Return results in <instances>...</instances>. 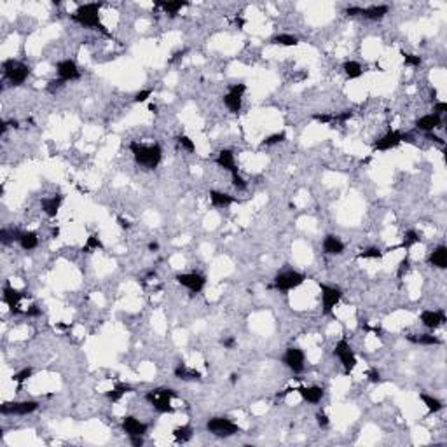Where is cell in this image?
Segmentation results:
<instances>
[{"mask_svg": "<svg viewBox=\"0 0 447 447\" xmlns=\"http://www.w3.org/2000/svg\"><path fill=\"white\" fill-rule=\"evenodd\" d=\"M129 151H131L136 164L143 166L145 169H156L163 159V149L159 143L145 145V143L131 142L129 143Z\"/></svg>", "mask_w": 447, "mask_h": 447, "instance_id": "1", "label": "cell"}, {"mask_svg": "<svg viewBox=\"0 0 447 447\" xmlns=\"http://www.w3.org/2000/svg\"><path fill=\"white\" fill-rule=\"evenodd\" d=\"M103 4L98 2H89V4H82L76 9V12L72 14V19L86 28H93V30H100L103 34H109L107 28L103 27V23L100 21V9Z\"/></svg>", "mask_w": 447, "mask_h": 447, "instance_id": "2", "label": "cell"}, {"mask_svg": "<svg viewBox=\"0 0 447 447\" xmlns=\"http://www.w3.org/2000/svg\"><path fill=\"white\" fill-rule=\"evenodd\" d=\"M177 393L169 388H156V390H151L145 395V400L154 407L158 412L166 414V412H175V409L171 407V399H175Z\"/></svg>", "mask_w": 447, "mask_h": 447, "instance_id": "3", "label": "cell"}, {"mask_svg": "<svg viewBox=\"0 0 447 447\" xmlns=\"http://www.w3.org/2000/svg\"><path fill=\"white\" fill-rule=\"evenodd\" d=\"M2 70H4V77L12 86H21L32 74V68L28 65L21 63L18 60H12V58L2 63Z\"/></svg>", "mask_w": 447, "mask_h": 447, "instance_id": "4", "label": "cell"}, {"mask_svg": "<svg viewBox=\"0 0 447 447\" xmlns=\"http://www.w3.org/2000/svg\"><path fill=\"white\" fill-rule=\"evenodd\" d=\"M412 140V136L409 135V133H402V131H397V129H391V131H388L386 135H383L379 140H376L374 142V145H372V149L374 151H391V149H395V147H399L402 142H410Z\"/></svg>", "mask_w": 447, "mask_h": 447, "instance_id": "5", "label": "cell"}, {"mask_svg": "<svg viewBox=\"0 0 447 447\" xmlns=\"http://www.w3.org/2000/svg\"><path fill=\"white\" fill-rule=\"evenodd\" d=\"M206 430L215 437H233L240 433V426L227 417H211L206 423Z\"/></svg>", "mask_w": 447, "mask_h": 447, "instance_id": "6", "label": "cell"}, {"mask_svg": "<svg viewBox=\"0 0 447 447\" xmlns=\"http://www.w3.org/2000/svg\"><path fill=\"white\" fill-rule=\"evenodd\" d=\"M306 282V276L299 271H283L280 275H276L275 278V288L280 290V292H288V290H293L297 286H301L302 283Z\"/></svg>", "mask_w": 447, "mask_h": 447, "instance_id": "7", "label": "cell"}, {"mask_svg": "<svg viewBox=\"0 0 447 447\" xmlns=\"http://www.w3.org/2000/svg\"><path fill=\"white\" fill-rule=\"evenodd\" d=\"M334 355L341 360L342 367H344L346 374H350L355 367H357V357H355L353 350H351L350 342L346 341V339H341V341L335 344L334 348Z\"/></svg>", "mask_w": 447, "mask_h": 447, "instance_id": "8", "label": "cell"}, {"mask_svg": "<svg viewBox=\"0 0 447 447\" xmlns=\"http://www.w3.org/2000/svg\"><path fill=\"white\" fill-rule=\"evenodd\" d=\"M39 409V402L35 400H25V402H5L0 407V412L7 416V414H18V416H27Z\"/></svg>", "mask_w": 447, "mask_h": 447, "instance_id": "9", "label": "cell"}, {"mask_svg": "<svg viewBox=\"0 0 447 447\" xmlns=\"http://www.w3.org/2000/svg\"><path fill=\"white\" fill-rule=\"evenodd\" d=\"M304 360H306L304 351H302L301 348H288L282 358L285 367H288L290 370L295 372V374H301V372L304 370Z\"/></svg>", "mask_w": 447, "mask_h": 447, "instance_id": "10", "label": "cell"}, {"mask_svg": "<svg viewBox=\"0 0 447 447\" xmlns=\"http://www.w3.org/2000/svg\"><path fill=\"white\" fill-rule=\"evenodd\" d=\"M318 286L322 290V306H324V311L325 313H332V309L337 306V302L341 301L342 292L341 288H335V286H328L325 283H320Z\"/></svg>", "mask_w": 447, "mask_h": 447, "instance_id": "11", "label": "cell"}, {"mask_svg": "<svg viewBox=\"0 0 447 447\" xmlns=\"http://www.w3.org/2000/svg\"><path fill=\"white\" fill-rule=\"evenodd\" d=\"M177 282L182 286L191 290L192 293H200L206 285V278L200 273H180V275H177Z\"/></svg>", "mask_w": 447, "mask_h": 447, "instance_id": "12", "label": "cell"}, {"mask_svg": "<svg viewBox=\"0 0 447 447\" xmlns=\"http://www.w3.org/2000/svg\"><path fill=\"white\" fill-rule=\"evenodd\" d=\"M27 295H28L27 292H23V290H16L14 286H11L7 283V285L4 286V295H2V301L9 306L11 313H14V315H21V313H25V311L19 309V301L25 299Z\"/></svg>", "mask_w": 447, "mask_h": 447, "instance_id": "13", "label": "cell"}, {"mask_svg": "<svg viewBox=\"0 0 447 447\" xmlns=\"http://www.w3.org/2000/svg\"><path fill=\"white\" fill-rule=\"evenodd\" d=\"M56 72H58V77L65 82L68 81H77L81 77V72L77 68L76 61L74 60H63L56 65Z\"/></svg>", "mask_w": 447, "mask_h": 447, "instance_id": "14", "label": "cell"}, {"mask_svg": "<svg viewBox=\"0 0 447 447\" xmlns=\"http://www.w3.org/2000/svg\"><path fill=\"white\" fill-rule=\"evenodd\" d=\"M121 426H122L124 433H128V437L145 435L147 433V425L145 423H142V421H138L135 416H126L122 419V423H121Z\"/></svg>", "mask_w": 447, "mask_h": 447, "instance_id": "15", "label": "cell"}, {"mask_svg": "<svg viewBox=\"0 0 447 447\" xmlns=\"http://www.w3.org/2000/svg\"><path fill=\"white\" fill-rule=\"evenodd\" d=\"M442 126V116H439V114H426V116L419 117V119L416 121V128L421 129V131H425V133H432L433 129L440 128Z\"/></svg>", "mask_w": 447, "mask_h": 447, "instance_id": "16", "label": "cell"}, {"mask_svg": "<svg viewBox=\"0 0 447 447\" xmlns=\"http://www.w3.org/2000/svg\"><path fill=\"white\" fill-rule=\"evenodd\" d=\"M61 201H63V196L56 194V196H51V198H42L41 200V206L42 211L47 215L49 218H54L58 215V210L61 206Z\"/></svg>", "mask_w": 447, "mask_h": 447, "instance_id": "17", "label": "cell"}, {"mask_svg": "<svg viewBox=\"0 0 447 447\" xmlns=\"http://www.w3.org/2000/svg\"><path fill=\"white\" fill-rule=\"evenodd\" d=\"M421 322L426 328H439L446 324V313L444 311H423L421 313Z\"/></svg>", "mask_w": 447, "mask_h": 447, "instance_id": "18", "label": "cell"}, {"mask_svg": "<svg viewBox=\"0 0 447 447\" xmlns=\"http://www.w3.org/2000/svg\"><path fill=\"white\" fill-rule=\"evenodd\" d=\"M215 163H217L220 168L231 171V175H233V173H238L236 161H234V152L229 151V149H224V151L218 152V158L215 159Z\"/></svg>", "mask_w": 447, "mask_h": 447, "instance_id": "19", "label": "cell"}, {"mask_svg": "<svg viewBox=\"0 0 447 447\" xmlns=\"http://www.w3.org/2000/svg\"><path fill=\"white\" fill-rule=\"evenodd\" d=\"M388 11H390L388 5H368V7H360L358 16H364V18L372 19V21H377V19H383L388 14Z\"/></svg>", "mask_w": 447, "mask_h": 447, "instance_id": "20", "label": "cell"}, {"mask_svg": "<svg viewBox=\"0 0 447 447\" xmlns=\"http://www.w3.org/2000/svg\"><path fill=\"white\" fill-rule=\"evenodd\" d=\"M324 252L327 255H341L344 252V243L334 234H328L324 240Z\"/></svg>", "mask_w": 447, "mask_h": 447, "instance_id": "21", "label": "cell"}, {"mask_svg": "<svg viewBox=\"0 0 447 447\" xmlns=\"http://www.w3.org/2000/svg\"><path fill=\"white\" fill-rule=\"evenodd\" d=\"M297 391L301 393V397L309 404H318L324 399V388L320 386H301L297 388Z\"/></svg>", "mask_w": 447, "mask_h": 447, "instance_id": "22", "label": "cell"}, {"mask_svg": "<svg viewBox=\"0 0 447 447\" xmlns=\"http://www.w3.org/2000/svg\"><path fill=\"white\" fill-rule=\"evenodd\" d=\"M156 5L158 7H161L163 11L166 12V14H169L171 18H175V16L178 14V11L184 7H187L189 2H185V0H175V2H166V0H159V2H156Z\"/></svg>", "mask_w": 447, "mask_h": 447, "instance_id": "23", "label": "cell"}, {"mask_svg": "<svg viewBox=\"0 0 447 447\" xmlns=\"http://www.w3.org/2000/svg\"><path fill=\"white\" fill-rule=\"evenodd\" d=\"M210 201L215 208H226L229 204L236 203V198H233L231 194H226V192H218V191H210Z\"/></svg>", "mask_w": 447, "mask_h": 447, "instance_id": "24", "label": "cell"}, {"mask_svg": "<svg viewBox=\"0 0 447 447\" xmlns=\"http://www.w3.org/2000/svg\"><path fill=\"white\" fill-rule=\"evenodd\" d=\"M428 262L432 266L439 267V269H446L447 267V248L444 244H440L439 248H435L428 257Z\"/></svg>", "mask_w": 447, "mask_h": 447, "instance_id": "25", "label": "cell"}, {"mask_svg": "<svg viewBox=\"0 0 447 447\" xmlns=\"http://www.w3.org/2000/svg\"><path fill=\"white\" fill-rule=\"evenodd\" d=\"M407 341L412 342V344H421V346L442 344V341H440L437 335H432V334H410V335H407Z\"/></svg>", "mask_w": 447, "mask_h": 447, "instance_id": "26", "label": "cell"}, {"mask_svg": "<svg viewBox=\"0 0 447 447\" xmlns=\"http://www.w3.org/2000/svg\"><path fill=\"white\" fill-rule=\"evenodd\" d=\"M133 391V386L128 383H116L114 384V388L110 391H107L105 397L109 400H112V402H119L121 399H122L126 393H131Z\"/></svg>", "mask_w": 447, "mask_h": 447, "instance_id": "27", "label": "cell"}, {"mask_svg": "<svg viewBox=\"0 0 447 447\" xmlns=\"http://www.w3.org/2000/svg\"><path fill=\"white\" fill-rule=\"evenodd\" d=\"M421 241V238H419V234L416 233V231H407L406 233V236H404V241L400 244H395V246H391V248H388L386 252H393V250H400V248H402V250H409L410 246H414V244L416 243H419ZM384 252V253H386Z\"/></svg>", "mask_w": 447, "mask_h": 447, "instance_id": "28", "label": "cell"}, {"mask_svg": "<svg viewBox=\"0 0 447 447\" xmlns=\"http://www.w3.org/2000/svg\"><path fill=\"white\" fill-rule=\"evenodd\" d=\"M175 376L184 381H201V372L194 370V368H187L184 364H180L175 368Z\"/></svg>", "mask_w": 447, "mask_h": 447, "instance_id": "29", "label": "cell"}, {"mask_svg": "<svg viewBox=\"0 0 447 447\" xmlns=\"http://www.w3.org/2000/svg\"><path fill=\"white\" fill-rule=\"evenodd\" d=\"M342 70H344V74H346L348 79H358V77H362V74H364L362 65L358 63V61H353V60L344 61V63H342Z\"/></svg>", "mask_w": 447, "mask_h": 447, "instance_id": "30", "label": "cell"}, {"mask_svg": "<svg viewBox=\"0 0 447 447\" xmlns=\"http://www.w3.org/2000/svg\"><path fill=\"white\" fill-rule=\"evenodd\" d=\"M18 243L21 244L23 250H34V248H37V244H39V238L34 231H27V233L19 234Z\"/></svg>", "mask_w": 447, "mask_h": 447, "instance_id": "31", "label": "cell"}, {"mask_svg": "<svg viewBox=\"0 0 447 447\" xmlns=\"http://www.w3.org/2000/svg\"><path fill=\"white\" fill-rule=\"evenodd\" d=\"M224 105L229 109V112L238 114L241 110V105H243V96H240V94L227 93L226 96H224Z\"/></svg>", "mask_w": 447, "mask_h": 447, "instance_id": "32", "label": "cell"}, {"mask_svg": "<svg viewBox=\"0 0 447 447\" xmlns=\"http://www.w3.org/2000/svg\"><path fill=\"white\" fill-rule=\"evenodd\" d=\"M271 44L273 45H285V47H292V45L299 44V39L292 34H278L271 39Z\"/></svg>", "mask_w": 447, "mask_h": 447, "instance_id": "33", "label": "cell"}, {"mask_svg": "<svg viewBox=\"0 0 447 447\" xmlns=\"http://www.w3.org/2000/svg\"><path fill=\"white\" fill-rule=\"evenodd\" d=\"M419 399L423 400V404L426 406L428 412H439V410H442V407H444L442 402H440L439 399H435V397H430V395H426V393H421Z\"/></svg>", "mask_w": 447, "mask_h": 447, "instance_id": "34", "label": "cell"}, {"mask_svg": "<svg viewBox=\"0 0 447 447\" xmlns=\"http://www.w3.org/2000/svg\"><path fill=\"white\" fill-rule=\"evenodd\" d=\"M173 437L177 442H189L192 439V428L189 425L178 426V428L173 430Z\"/></svg>", "mask_w": 447, "mask_h": 447, "instance_id": "35", "label": "cell"}, {"mask_svg": "<svg viewBox=\"0 0 447 447\" xmlns=\"http://www.w3.org/2000/svg\"><path fill=\"white\" fill-rule=\"evenodd\" d=\"M93 250H103V243L102 240L96 236V234H91L89 238H87L86 244L82 246V252L84 253H91Z\"/></svg>", "mask_w": 447, "mask_h": 447, "instance_id": "36", "label": "cell"}, {"mask_svg": "<svg viewBox=\"0 0 447 447\" xmlns=\"http://www.w3.org/2000/svg\"><path fill=\"white\" fill-rule=\"evenodd\" d=\"M19 234H21V231L7 229V227H4V229H0V241H2L4 244H9V243H12V241H18Z\"/></svg>", "mask_w": 447, "mask_h": 447, "instance_id": "37", "label": "cell"}, {"mask_svg": "<svg viewBox=\"0 0 447 447\" xmlns=\"http://www.w3.org/2000/svg\"><path fill=\"white\" fill-rule=\"evenodd\" d=\"M32 374H34V368H32V367H25V368H21L19 372H16L14 376H12V381H14V383H18V386H21L25 381L30 379Z\"/></svg>", "mask_w": 447, "mask_h": 447, "instance_id": "38", "label": "cell"}, {"mask_svg": "<svg viewBox=\"0 0 447 447\" xmlns=\"http://www.w3.org/2000/svg\"><path fill=\"white\" fill-rule=\"evenodd\" d=\"M286 140V133L285 131H280V133H275V135H271V136H267L266 140H264L262 143H260V145L262 147H271V145H278V143H282V142H285Z\"/></svg>", "mask_w": 447, "mask_h": 447, "instance_id": "39", "label": "cell"}, {"mask_svg": "<svg viewBox=\"0 0 447 447\" xmlns=\"http://www.w3.org/2000/svg\"><path fill=\"white\" fill-rule=\"evenodd\" d=\"M384 255L383 250H379V248L376 246H372V248H367V250H364L362 253H358V259H381V257Z\"/></svg>", "mask_w": 447, "mask_h": 447, "instance_id": "40", "label": "cell"}, {"mask_svg": "<svg viewBox=\"0 0 447 447\" xmlns=\"http://www.w3.org/2000/svg\"><path fill=\"white\" fill-rule=\"evenodd\" d=\"M177 143L182 147V149H185L187 152H194L196 151L194 142H192V140L189 138V136H185V135H178L177 136Z\"/></svg>", "mask_w": 447, "mask_h": 447, "instance_id": "41", "label": "cell"}, {"mask_svg": "<svg viewBox=\"0 0 447 447\" xmlns=\"http://www.w3.org/2000/svg\"><path fill=\"white\" fill-rule=\"evenodd\" d=\"M404 56V63L409 65V67H419L421 65V56H416V54H407V53H402Z\"/></svg>", "mask_w": 447, "mask_h": 447, "instance_id": "42", "label": "cell"}, {"mask_svg": "<svg viewBox=\"0 0 447 447\" xmlns=\"http://www.w3.org/2000/svg\"><path fill=\"white\" fill-rule=\"evenodd\" d=\"M151 94H152V89H142V91H138L135 96H133V102H135V103H143V102H147V100L151 98Z\"/></svg>", "mask_w": 447, "mask_h": 447, "instance_id": "43", "label": "cell"}, {"mask_svg": "<svg viewBox=\"0 0 447 447\" xmlns=\"http://www.w3.org/2000/svg\"><path fill=\"white\" fill-rule=\"evenodd\" d=\"M313 119H315L316 122H322V124H332V122H335L334 116H332V114H313Z\"/></svg>", "mask_w": 447, "mask_h": 447, "instance_id": "44", "label": "cell"}, {"mask_svg": "<svg viewBox=\"0 0 447 447\" xmlns=\"http://www.w3.org/2000/svg\"><path fill=\"white\" fill-rule=\"evenodd\" d=\"M233 185L238 191H244L246 189V182H244V178L241 177L240 173H233Z\"/></svg>", "mask_w": 447, "mask_h": 447, "instance_id": "45", "label": "cell"}, {"mask_svg": "<svg viewBox=\"0 0 447 447\" xmlns=\"http://www.w3.org/2000/svg\"><path fill=\"white\" fill-rule=\"evenodd\" d=\"M409 266H410V259H409V257H406V259L400 262L399 271H397V276H399V278H402V276L406 275L407 271H409Z\"/></svg>", "mask_w": 447, "mask_h": 447, "instance_id": "46", "label": "cell"}, {"mask_svg": "<svg viewBox=\"0 0 447 447\" xmlns=\"http://www.w3.org/2000/svg\"><path fill=\"white\" fill-rule=\"evenodd\" d=\"M367 379L370 381V383H381V374L376 370V368H368L367 370Z\"/></svg>", "mask_w": 447, "mask_h": 447, "instance_id": "47", "label": "cell"}, {"mask_svg": "<svg viewBox=\"0 0 447 447\" xmlns=\"http://www.w3.org/2000/svg\"><path fill=\"white\" fill-rule=\"evenodd\" d=\"M244 91H246V86H244V84H231L229 86V93H233V94H240V96H243Z\"/></svg>", "mask_w": 447, "mask_h": 447, "instance_id": "48", "label": "cell"}, {"mask_svg": "<svg viewBox=\"0 0 447 447\" xmlns=\"http://www.w3.org/2000/svg\"><path fill=\"white\" fill-rule=\"evenodd\" d=\"M353 117V110H344L342 114H337V116H334V121L335 122H344V121L351 119Z\"/></svg>", "mask_w": 447, "mask_h": 447, "instance_id": "49", "label": "cell"}, {"mask_svg": "<svg viewBox=\"0 0 447 447\" xmlns=\"http://www.w3.org/2000/svg\"><path fill=\"white\" fill-rule=\"evenodd\" d=\"M25 315L30 316V318H37V316H41V315H42V311H41V308H39L37 304H32L30 308H28L27 311H25Z\"/></svg>", "mask_w": 447, "mask_h": 447, "instance_id": "50", "label": "cell"}, {"mask_svg": "<svg viewBox=\"0 0 447 447\" xmlns=\"http://www.w3.org/2000/svg\"><path fill=\"white\" fill-rule=\"evenodd\" d=\"M316 421H318V425L322 426V428H327L328 426V416L325 412H322V410L316 414Z\"/></svg>", "mask_w": 447, "mask_h": 447, "instance_id": "51", "label": "cell"}, {"mask_svg": "<svg viewBox=\"0 0 447 447\" xmlns=\"http://www.w3.org/2000/svg\"><path fill=\"white\" fill-rule=\"evenodd\" d=\"M61 86H65V81L58 79V81H51V82L47 84V91L49 93H54L56 89H60Z\"/></svg>", "mask_w": 447, "mask_h": 447, "instance_id": "52", "label": "cell"}, {"mask_svg": "<svg viewBox=\"0 0 447 447\" xmlns=\"http://www.w3.org/2000/svg\"><path fill=\"white\" fill-rule=\"evenodd\" d=\"M447 112V103L446 102H437L435 103V114H439V116H442V114Z\"/></svg>", "mask_w": 447, "mask_h": 447, "instance_id": "53", "label": "cell"}, {"mask_svg": "<svg viewBox=\"0 0 447 447\" xmlns=\"http://www.w3.org/2000/svg\"><path fill=\"white\" fill-rule=\"evenodd\" d=\"M222 346H224V348H227V350H233L234 346H236V339H234V337L222 339Z\"/></svg>", "mask_w": 447, "mask_h": 447, "instance_id": "54", "label": "cell"}, {"mask_svg": "<svg viewBox=\"0 0 447 447\" xmlns=\"http://www.w3.org/2000/svg\"><path fill=\"white\" fill-rule=\"evenodd\" d=\"M129 440H131V444L135 447H142L143 446V435H133V437H129Z\"/></svg>", "mask_w": 447, "mask_h": 447, "instance_id": "55", "label": "cell"}, {"mask_svg": "<svg viewBox=\"0 0 447 447\" xmlns=\"http://www.w3.org/2000/svg\"><path fill=\"white\" fill-rule=\"evenodd\" d=\"M426 138L428 140H432V142H435V143H439V145H446V142H444L442 138H440V136H437V135H433V131L432 133H426Z\"/></svg>", "mask_w": 447, "mask_h": 447, "instance_id": "56", "label": "cell"}, {"mask_svg": "<svg viewBox=\"0 0 447 447\" xmlns=\"http://www.w3.org/2000/svg\"><path fill=\"white\" fill-rule=\"evenodd\" d=\"M117 224H119L122 229H129V227H131L129 220H126V218H122V217H117Z\"/></svg>", "mask_w": 447, "mask_h": 447, "instance_id": "57", "label": "cell"}, {"mask_svg": "<svg viewBox=\"0 0 447 447\" xmlns=\"http://www.w3.org/2000/svg\"><path fill=\"white\" fill-rule=\"evenodd\" d=\"M149 250H151V252H158V250H159V244L156 243V241H152V243H149Z\"/></svg>", "mask_w": 447, "mask_h": 447, "instance_id": "58", "label": "cell"}, {"mask_svg": "<svg viewBox=\"0 0 447 447\" xmlns=\"http://www.w3.org/2000/svg\"><path fill=\"white\" fill-rule=\"evenodd\" d=\"M238 379H240V376H238V374H231V383L236 384V383H238Z\"/></svg>", "mask_w": 447, "mask_h": 447, "instance_id": "59", "label": "cell"}, {"mask_svg": "<svg viewBox=\"0 0 447 447\" xmlns=\"http://www.w3.org/2000/svg\"><path fill=\"white\" fill-rule=\"evenodd\" d=\"M236 25H238V28H241V27L244 25V19H241V18H240V19H236Z\"/></svg>", "mask_w": 447, "mask_h": 447, "instance_id": "60", "label": "cell"}, {"mask_svg": "<svg viewBox=\"0 0 447 447\" xmlns=\"http://www.w3.org/2000/svg\"><path fill=\"white\" fill-rule=\"evenodd\" d=\"M149 110H151L152 114H156V112H158V107H156V105H152V103H151V105H149Z\"/></svg>", "mask_w": 447, "mask_h": 447, "instance_id": "61", "label": "cell"}, {"mask_svg": "<svg viewBox=\"0 0 447 447\" xmlns=\"http://www.w3.org/2000/svg\"><path fill=\"white\" fill-rule=\"evenodd\" d=\"M58 234H60V229H58V227H54V229H53V236L58 238Z\"/></svg>", "mask_w": 447, "mask_h": 447, "instance_id": "62", "label": "cell"}]
</instances>
